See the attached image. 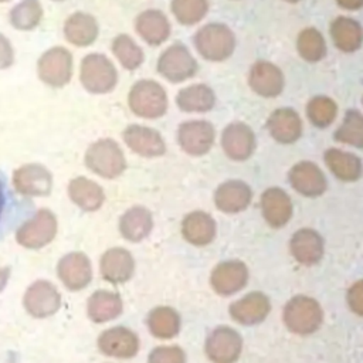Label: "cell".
I'll return each mask as SVG.
<instances>
[{"label": "cell", "instance_id": "cell-1", "mask_svg": "<svg viewBox=\"0 0 363 363\" xmlns=\"http://www.w3.org/2000/svg\"><path fill=\"white\" fill-rule=\"evenodd\" d=\"M197 52L208 61H224L235 50V37L231 28L223 23H208L193 37Z\"/></svg>", "mask_w": 363, "mask_h": 363}, {"label": "cell", "instance_id": "cell-2", "mask_svg": "<svg viewBox=\"0 0 363 363\" xmlns=\"http://www.w3.org/2000/svg\"><path fill=\"white\" fill-rule=\"evenodd\" d=\"M284 323L292 333L311 335L323 322V311L319 302L306 295L291 298L284 306Z\"/></svg>", "mask_w": 363, "mask_h": 363}, {"label": "cell", "instance_id": "cell-3", "mask_svg": "<svg viewBox=\"0 0 363 363\" xmlns=\"http://www.w3.org/2000/svg\"><path fill=\"white\" fill-rule=\"evenodd\" d=\"M129 106L138 116L160 118L167 111V95L160 84L152 79H142L129 92Z\"/></svg>", "mask_w": 363, "mask_h": 363}, {"label": "cell", "instance_id": "cell-4", "mask_svg": "<svg viewBox=\"0 0 363 363\" xmlns=\"http://www.w3.org/2000/svg\"><path fill=\"white\" fill-rule=\"evenodd\" d=\"M86 166L102 177H116L125 167V156L116 142L111 139H102L95 142L85 155Z\"/></svg>", "mask_w": 363, "mask_h": 363}, {"label": "cell", "instance_id": "cell-5", "mask_svg": "<svg viewBox=\"0 0 363 363\" xmlns=\"http://www.w3.org/2000/svg\"><path fill=\"white\" fill-rule=\"evenodd\" d=\"M197 61L182 43L172 44L159 57L157 71L170 82H183L197 72Z\"/></svg>", "mask_w": 363, "mask_h": 363}, {"label": "cell", "instance_id": "cell-6", "mask_svg": "<svg viewBox=\"0 0 363 363\" xmlns=\"http://www.w3.org/2000/svg\"><path fill=\"white\" fill-rule=\"evenodd\" d=\"M242 352L241 335L230 326H217L206 340V354L213 363H235Z\"/></svg>", "mask_w": 363, "mask_h": 363}, {"label": "cell", "instance_id": "cell-7", "mask_svg": "<svg viewBox=\"0 0 363 363\" xmlns=\"http://www.w3.org/2000/svg\"><path fill=\"white\" fill-rule=\"evenodd\" d=\"M81 81L91 92H108L116 84V69L105 55L89 54L81 64Z\"/></svg>", "mask_w": 363, "mask_h": 363}, {"label": "cell", "instance_id": "cell-8", "mask_svg": "<svg viewBox=\"0 0 363 363\" xmlns=\"http://www.w3.org/2000/svg\"><path fill=\"white\" fill-rule=\"evenodd\" d=\"M55 216L48 210H40L31 220L18 228L16 238L23 247L37 250L48 244L55 237Z\"/></svg>", "mask_w": 363, "mask_h": 363}, {"label": "cell", "instance_id": "cell-9", "mask_svg": "<svg viewBox=\"0 0 363 363\" xmlns=\"http://www.w3.org/2000/svg\"><path fill=\"white\" fill-rule=\"evenodd\" d=\"M214 128L207 121H187L177 129V142L183 152L191 156L206 155L214 142Z\"/></svg>", "mask_w": 363, "mask_h": 363}, {"label": "cell", "instance_id": "cell-10", "mask_svg": "<svg viewBox=\"0 0 363 363\" xmlns=\"http://www.w3.org/2000/svg\"><path fill=\"white\" fill-rule=\"evenodd\" d=\"M255 146V135L247 123L231 122L221 133V147L231 160L242 162L250 159Z\"/></svg>", "mask_w": 363, "mask_h": 363}, {"label": "cell", "instance_id": "cell-11", "mask_svg": "<svg viewBox=\"0 0 363 363\" xmlns=\"http://www.w3.org/2000/svg\"><path fill=\"white\" fill-rule=\"evenodd\" d=\"M248 281V268L238 259L217 264L210 275L211 288L221 296H230L241 291Z\"/></svg>", "mask_w": 363, "mask_h": 363}, {"label": "cell", "instance_id": "cell-12", "mask_svg": "<svg viewBox=\"0 0 363 363\" xmlns=\"http://www.w3.org/2000/svg\"><path fill=\"white\" fill-rule=\"evenodd\" d=\"M291 186L305 197H319L325 193L328 183L320 167L313 162H298L288 173Z\"/></svg>", "mask_w": 363, "mask_h": 363}, {"label": "cell", "instance_id": "cell-13", "mask_svg": "<svg viewBox=\"0 0 363 363\" xmlns=\"http://www.w3.org/2000/svg\"><path fill=\"white\" fill-rule=\"evenodd\" d=\"M248 84L255 94L265 98H274L282 92L285 78L275 64L259 60L254 62L250 69Z\"/></svg>", "mask_w": 363, "mask_h": 363}, {"label": "cell", "instance_id": "cell-14", "mask_svg": "<svg viewBox=\"0 0 363 363\" xmlns=\"http://www.w3.org/2000/svg\"><path fill=\"white\" fill-rule=\"evenodd\" d=\"M271 311L269 298L259 292H250L245 296L237 299L230 305V316L241 325H257L261 323Z\"/></svg>", "mask_w": 363, "mask_h": 363}, {"label": "cell", "instance_id": "cell-15", "mask_svg": "<svg viewBox=\"0 0 363 363\" xmlns=\"http://www.w3.org/2000/svg\"><path fill=\"white\" fill-rule=\"evenodd\" d=\"M61 296L57 288L48 281L34 282L24 295L26 309L35 318H47L60 308Z\"/></svg>", "mask_w": 363, "mask_h": 363}, {"label": "cell", "instance_id": "cell-16", "mask_svg": "<svg viewBox=\"0 0 363 363\" xmlns=\"http://www.w3.org/2000/svg\"><path fill=\"white\" fill-rule=\"evenodd\" d=\"M71 54L61 47H55L43 54L38 62V72L43 81L50 85L60 86L69 81L71 77Z\"/></svg>", "mask_w": 363, "mask_h": 363}, {"label": "cell", "instance_id": "cell-17", "mask_svg": "<svg viewBox=\"0 0 363 363\" xmlns=\"http://www.w3.org/2000/svg\"><path fill=\"white\" fill-rule=\"evenodd\" d=\"M261 211L268 225L272 228L284 227L292 217V201L281 187H269L261 194Z\"/></svg>", "mask_w": 363, "mask_h": 363}, {"label": "cell", "instance_id": "cell-18", "mask_svg": "<svg viewBox=\"0 0 363 363\" xmlns=\"http://www.w3.org/2000/svg\"><path fill=\"white\" fill-rule=\"evenodd\" d=\"M267 130L279 143H294L302 136V119L292 108H278L267 119Z\"/></svg>", "mask_w": 363, "mask_h": 363}, {"label": "cell", "instance_id": "cell-19", "mask_svg": "<svg viewBox=\"0 0 363 363\" xmlns=\"http://www.w3.org/2000/svg\"><path fill=\"white\" fill-rule=\"evenodd\" d=\"M289 250L292 257L302 265L318 264L325 252L322 235L312 228H301L294 233Z\"/></svg>", "mask_w": 363, "mask_h": 363}, {"label": "cell", "instance_id": "cell-20", "mask_svg": "<svg viewBox=\"0 0 363 363\" xmlns=\"http://www.w3.org/2000/svg\"><path fill=\"white\" fill-rule=\"evenodd\" d=\"M123 140L133 152L145 157L162 156L166 152V143L162 135L147 126H128L123 132Z\"/></svg>", "mask_w": 363, "mask_h": 363}, {"label": "cell", "instance_id": "cell-21", "mask_svg": "<svg viewBox=\"0 0 363 363\" xmlns=\"http://www.w3.org/2000/svg\"><path fill=\"white\" fill-rule=\"evenodd\" d=\"M98 346L101 352H104L108 356L129 359L138 353L139 339L130 329L116 326L105 330L99 336Z\"/></svg>", "mask_w": 363, "mask_h": 363}, {"label": "cell", "instance_id": "cell-22", "mask_svg": "<svg viewBox=\"0 0 363 363\" xmlns=\"http://www.w3.org/2000/svg\"><path fill=\"white\" fill-rule=\"evenodd\" d=\"M252 199L250 186L241 180H227L221 183L214 193L216 207L227 214L245 210Z\"/></svg>", "mask_w": 363, "mask_h": 363}, {"label": "cell", "instance_id": "cell-23", "mask_svg": "<svg viewBox=\"0 0 363 363\" xmlns=\"http://www.w3.org/2000/svg\"><path fill=\"white\" fill-rule=\"evenodd\" d=\"M57 271L62 284L71 291L85 288L92 278L91 262L86 255L81 252H71L62 257Z\"/></svg>", "mask_w": 363, "mask_h": 363}, {"label": "cell", "instance_id": "cell-24", "mask_svg": "<svg viewBox=\"0 0 363 363\" xmlns=\"http://www.w3.org/2000/svg\"><path fill=\"white\" fill-rule=\"evenodd\" d=\"M14 187L24 196H44L51 190V174L40 164H26L16 170Z\"/></svg>", "mask_w": 363, "mask_h": 363}, {"label": "cell", "instance_id": "cell-25", "mask_svg": "<svg viewBox=\"0 0 363 363\" xmlns=\"http://www.w3.org/2000/svg\"><path fill=\"white\" fill-rule=\"evenodd\" d=\"M217 225L206 211H191L182 221V234L186 241L201 247L210 244L216 237Z\"/></svg>", "mask_w": 363, "mask_h": 363}, {"label": "cell", "instance_id": "cell-26", "mask_svg": "<svg viewBox=\"0 0 363 363\" xmlns=\"http://www.w3.org/2000/svg\"><path fill=\"white\" fill-rule=\"evenodd\" d=\"M101 275L112 282H126L135 269V261L129 251L123 248H111L101 258Z\"/></svg>", "mask_w": 363, "mask_h": 363}, {"label": "cell", "instance_id": "cell-27", "mask_svg": "<svg viewBox=\"0 0 363 363\" xmlns=\"http://www.w3.org/2000/svg\"><path fill=\"white\" fill-rule=\"evenodd\" d=\"M323 159L332 174L342 182H356L363 173L362 160L350 152L329 147L326 149Z\"/></svg>", "mask_w": 363, "mask_h": 363}, {"label": "cell", "instance_id": "cell-28", "mask_svg": "<svg viewBox=\"0 0 363 363\" xmlns=\"http://www.w3.org/2000/svg\"><path fill=\"white\" fill-rule=\"evenodd\" d=\"M330 37L340 51L353 52L363 43V27L350 17L339 16L330 23Z\"/></svg>", "mask_w": 363, "mask_h": 363}, {"label": "cell", "instance_id": "cell-29", "mask_svg": "<svg viewBox=\"0 0 363 363\" xmlns=\"http://www.w3.org/2000/svg\"><path fill=\"white\" fill-rule=\"evenodd\" d=\"M136 31L150 45H159L167 40L170 24L167 17L159 10H146L136 18Z\"/></svg>", "mask_w": 363, "mask_h": 363}, {"label": "cell", "instance_id": "cell-30", "mask_svg": "<svg viewBox=\"0 0 363 363\" xmlns=\"http://www.w3.org/2000/svg\"><path fill=\"white\" fill-rule=\"evenodd\" d=\"M153 227V218L147 208L136 206L129 208L119 221L122 235L133 242H138L149 235Z\"/></svg>", "mask_w": 363, "mask_h": 363}, {"label": "cell", "instance_id": "cell-31", "mask_svg": "<svg viewBox=\"0 0 363 363\" xmlns=\"http://www.w3.org/2000/svg\"><path fill=\"white\" fill-rule=\"evenodd\" d=\"M177 106L184 112H207L216 104L213 89L206 84H194L179 91Z\"/></svg>", "mask_w": 363, "mask_h": 363}, {"label": "cell", "instance_id": "cell-32", "mask_svg": "<svg viewBox=\"0 0 363 363\" xmlns=\"http://www.w3.org/2000/svg\"><path fill=\"white\" fill-rule=\"evenodd\" d=\"M122 312V299L109 291H96L88 299V315L94 322L115 319Z\"/></svg>", "mask_w": 363, "mask_h": 363}, {"label": "cell", "instance_id": "cell-33", "mask_svg": "<svg viewBox=\"0 0 363 363\" xmlns=\"http://www.w3.org/2000/svg\"><path fill=\"white\" fill-rule=\"evenodd\" d=\"M147 326L153 336L159 339H172L180 330V316L170 306H157L150 311Z\"/></svg>", "mask_w": 363, "mask_h": 363}, {"label": "cell", "instance_id": "cell-34", "mask_svg": "<svg viewBox=\"0 0 363 363\" xmlns=\"http://www.w3.org/2000/svg\"><path fill=\"white\" fill-rule=\"evenodd\" d=\"M65 37L75 45L85 47L91 44L98 34V26L94 17L85 13H75L65 21Z\"/></svg>", "mask_w": 363, "mask_h": 363}, {"label": "cell", "instance_id": "cell-35", "mask_svg": "<svg viewBox=\"0 0 363 363\" xmlns=\"http://www.w3.org/2000/svg\"><path fill=\"white\" fill-rule=\"evenodd\" d=\"M69 197L71 200L86 211H94L101 207L104 201V191L95 183L86 177H77L69 183Z\"/></svg>", "mask_w": 363, "mask_h": 363}, {"label": "cell", "instance_id": "cell-36", "mask_svg": "<svg viewBox=\"0 0 363 363\" xmlns=\"http://www.w3.org/2000/svg\"><path fill=\"white\" fill-rule=\"evenodd\" d=\"M333 138L340 143L363 149V113L357 109H349Z\"/></svg>", "mask_w": 363, "mask_h": 363}, {"label": "cell", "instance_id": "cell-37", "mask_svg": "<svg viewBox=\"0 0 363 363\" xmlns=\"http://www.w3.org/2000/svg\"><path fill=\"white\" fill-rule=\"evenodd\" d=\"M298 54L308 62H318L326 55V41L315 27L303 28L296 38Z\"/></svg>", "mask_w": 363, "mask_h": 363}, {"label": "cell", "instance_id": "cell-38", "mask_svg": "<svg viewBox=\"0 0 363 363\" xmlns=\"http://www.w3.org/2000/svg\"><path fill=\"white\" fill-rule=\"evenodd\" d=\"M337 113L336 102L326 95H316L306 105V116L316 128H328L333 123Z\"/></svg>", "mask_w": 363, "mask_h": 363}, {"label": "cell", "instance_id": "cell-39", "mask_svg": "<svg viewBox=\"0 0 363 363\" xmlns=\"http://www.w3.org/2000/svg\"><path fill=\"white\" fill-rule=\"evenodd\" d=\"M172 11L183 26H193L204 18L208 11L207 0H172Z\"/></svg>", "mask_w": 363, "mask_h": 363}, {"label": "cell", "instance_id": "cell-40", "mask_svg": "<svg viewBox=\"0 0 363 363\" xmlns=\"http://www.w3.org/2000/svg\"><path fill=\"white\" fill-rule=\"evenodd\" d=\"M112 51L126 69H135L143 62V51L126 34H121L113 40Z\"/></svg>", "mask_w": 363, "mask_h": 363}, {"label": "cell", "instance_id": "cell-41", "mask_svg": "<svg viewBox=\"0 0 363 363\" xmlns=\"http://www.w3.org/2000/svg\"><path fill=\"white\" fill-rule=\"evenodd\" d=\"M41 16L43 10L37 0H23L11 10L10 20L14 27L20 30H30L38 24Z\"/></svg>", "mask_w": 363, "mask_h": 363}, {"label": "cell", "instance_id": "cell-42", "mask_svg": "<svg viewBox=\"0 0 363 363\" xmlns=\"http://www.w3.org/2000/svg\"><path fill=\"white\" fill-rule=\"evenodd\" d=\"M147 363H186V354L179 346H159L150 352Z\"/></svg>", "mask_w": 363, "mask_h": 363}, {"label": "cell", "instance_id": "cell-43", "mask_svg": "<svg viewBox=\"0 0 363 363\" xmlns=\"http://www.w3.org/2000/svg\"><path fill=\"white\" fill-rule=\"evenodd\" d=\"M346 301L349 308L359 316L363 318V279L356 281L347 289Z\"/></svg>", "mask_w": 363, "mask_h": 363}, {"label": "cell", "instance_id": "cell-44", "mask_svg": "<svg viewBox=\"0 0 363 363\" xmlns=\"http://www.w3.org/2000/svg\"><path fill=\"white\" fill-rule=\"evenodd\" d=\"M13 62V50L6 37L0 34V68H7Z\"/></svg>", "mask_w": 363, "mask_h": 363}, {"label": "cell", "instance_id": "cell-45", "mask_svg": "<svg viewBox=\"0 0 363 363\" xmlns=\"http://www.w3.org/2000/svg\"><path fill=\"white\" fill-rule=\"evenodd\" d=\"M336 3L345 10H359L363 7V0H336Z\"/></svg>", "mask_w": 363, "mask_h": 363}, {"label": "cell", "instance_id": "cell-46", "mask_svg": "<svg viewBox=\"0 0 363 363\" xmlns=\"http://www.w3.org/2000/svg\"><path fill=\"white\" fill-rule=\"evenodd\" d=\"M9 275H10L9 268H0V291L6 286L7 279H9Z\"/></svg>", "mask_w": 363, "mask_h": 363}, {"label": "cell", "instance_id": "cell-47", "mask_svg": "<svg viewBox=\"0 0 363 363\" xmlns=\"http://www.w3.org/2000/svg\"><path fill=\"white\" fill-rule=\"evenodd\" d=\"M3 206H4V191H3V184L0 183V216L3 211Z\"/></svg>", "mask_w": 363, "mask_h": 363}, {"label": "cell", "instance_id": "cell-48", "mask_svg": "<svg viewBox=\"0 0 363 363\" xmlns=\"http://www.w3.org/2000/svg\"><path fill=\"white\" fill-rule=\"evenodd\" d=\"M284 1H288V3H298V1H301V0H284Z\"/></svg>", "mask_w": 363, "mask_h": 363}, {"label": "cell", "instance_id": "cell-49", "mask_svg": "<svg viewBox=\"0 0 363 363\" xmlns=\"http://www.w3.org/2000/svg\"><path fill=\"white\" fill-rule=\"evenodd\" d=\"M0 1H7V0H0Z\"/></svg>", "mask_w": 363, "mask_h": 363}, {"label": "cell", "instance_id": "cell-50", "mask_svg": "<svg viewBox=\"0 0 363 363\" xmlns=\"http://www.w3.org/2000/svg\"><path fill=\"white\" fill-rule=\"evenodd\" d=\"M362 102H363V98H362Z\"/></svg>", "mask_w": 363, "mask_h": 363}]
</instances>
